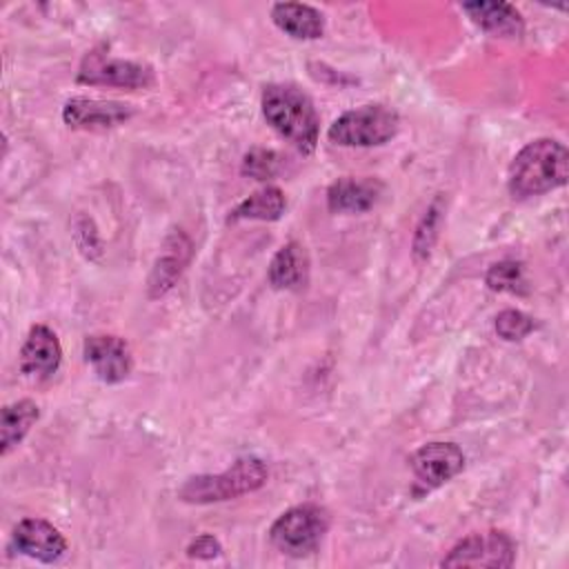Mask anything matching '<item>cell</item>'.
Segmentation results:
<instances>
[{
    "instance_id": "obj_1",
    "label": "cell",
    "mask_w": 569,
    "mask_h": 569,
    "mask_svg": "<svg viewBox=\"0 0 569 569\" xmlns=\"http://www.w3.org/2000/svg\"><path fill=\"white\" fill-rule=\"evenodd\" d=\"M569 153L567 147L551 138H538L525 144L509 164L507 187L518 200L542 196L567 180Z\"/></svg>"
},
{
    "instance_id": "obj_13",
    "label": "cell",
    "mask_w": 569,
    "mask_h": 569,
    "mask_svg": "<svg viewBox=\"0 0 569 569\" xmlns=\"http://www.w3.org/2000/svg\"><path fill=\"white\" fill-rule=\"evenodd\" d=\"M462 11L487 33L502 36V38H520L525 33V20L511 2L476 0V2H465Z\"/></svg>"
},
{
    "instance_id": "obj_14",
    "label": "cell",
    "mask_w": 569,
    "mask_h": 569,
    "mask_svg": "<svg viewBox=\"0 0 569 569\" xmlns=\"http://www.w3.org/2000/svg\"><path fill=\"white\" fill-rule=\"evenodd\" d=\"M382 191L373 178H340L327 189V207L333 213H362L371 209Z\"/></svg>"
},
{
    "instance_id": "obj_7",
    "label": "cell",
    "mask_w": 569,
    "mask_h": 569,
    "mask_svg": "<svg viewBox=\"0 0 569 569\" xmlns=\"http://www.w3.org/2000/svg\"><path fill=\"white\" fill-rule=\"evenodd\" d=\"M516 560V542L507 531L489 529L471 533L456 542L442 558V567H511Z\"/></svg>"
},
{
    "instance_id": "obj_21",
    "label": "cell",
    "mask_w": 569,
    "mask_h": 569,
    "mask_svg": "<svg viewBox=\"0 0 569 569\" xmlns=\"http://www.w3.org/2000/svg\"><path fill=\"white\" fill-rule=\"evenodd\" d=\"M280 169H282V158L271 149L253 147L242 158V173L256 180H271L280 173Z\"/></svg>"
},
{
    "instance_id": "obj_20",
    "label": "cell",
    "mask_w": 569,
    "mask_h": 569,
    "mask_svg": "<svg viewBox=\"0 0 569 569\" xmlns=\"http://www.w3.org/2000/svg\"><path fill=\"white\" fill-rule=\"evenodd\" d=\"M485 282L491 291H505V293H527L529 284L525 278V269L516 260H500L489 267Z\"/></svg>"
},
{
    "instance_id": "obj_18",
    "label": "cell",
    "mask_w": 569,
    "mask_h": 569,
    "mask_svg": "<svg viewBox=\"0 0 569 569\" xmlns=\"http://www.w3.org/2000/svg\"><path fill=\"white\" fill-rule=\"evenodd\" d=\"M287 207L280 187L267 184L244 198L229 216V220H278Z\"/></svg>"
},
{
    "instance_id": "obj_3",
    "label": "cell",
    "mask_w": 569,
    "mask_h": 569,
    "mask_svg": "<svg viewBox=\"0 0 569 569\" xmlns=\"http://www.w3.org/2000/svg\"><path fill=\"white\" fill-rule=\"evenodd\" d=\"M269 478L267 465L256 456L238 458L220 473H202L182 482L178 498L189 505H211L258 491Z\"/></svg>"
},
{
    "instance_id": "obj_25",
    "label": "cell",
    "mask_w": 569,
    "mask_h": 569,
    "mask_svg": "<svg viewBox=\"0 0 569 569\" xmlns=\"http://www.w3.org/2000/svg\"><path fill=\"white\" fill-rule=\"evenodd\" d=\"M220 551H222V547L211 533H202V536L193 538L187 547V556L189 558H200V560H211V558L220 556Z\"/></svg>"
},
{
    "instance_id": "obj_8",
    "label": "cell",
    "mask_w": 569,
    "mask_h": 569,
    "mask_svg": "<svg viewBox=\"0 0 569 569\" xmlns=\"http://www.w3.org/2000/svg\"><path fill=\"white\" fill-rule=\"evenodd\" d=\"M409 467L425 489H436L465 469V453L453 442H427L409 456Z\"/></svg>"
},
{
    "instance_id": "obj_5",
    "label": "cell",
    "mask_w": 569,
    "mask_h": 569,
    "mask_svg": "<svg viewBox=\"0 0 569 569\" xmlns=\"http://www.w3.org/2000/svg\"><path fill=\"white\" fill-rule=\"evenodd\" d=\"M400 129V116L387 104H365L333 120L327 138L340 147H378Z\"/></svg>"
},
{
    "instance_id": "obj_11",
    "label": "cell",
    "mask_w": 569,
    "mask_h": 569,
    "mask_svg": "<svg viewBox=\"0 0 569 569\" xmlns=\"http://www.w3.org/2000/svg\"><path fill=\"white\" fill-rule=\"evenodd\" d=\"M13 547L40 562H56L67 551L64 536L42 518H24L13 527Z\"/></svg>"
},
{
    "instance_id": "obj_22",
    "label": "cell",
    "mask_w": 569,
    "mask_h": 569,
    "mask_svg": "<svg viewBox=\"0 0 569 569\" xmlns=\"http://www.w3.org/2000/svg\"><path fill=\"white\" fill-rule=\"evenodd\" d=\"M438 229H440V207H438V200L425 211L418 229H416V236H413V256L418 260H425L429 258L431 253V247L438 238Z\"/></svg>"
},
{
    "instance_id": "obj_9",
    "label": "cell",
    "mask_w": 569,
    "mask_h": 569,
    "mask_svg": "<svg viewBox=\"0 0 569 569\" xmlns=\"http://www.w3.org/2000/svg\"><path fill=\"white\" fill-rule=\"evenodd\" d=\"M82 351H84L87 365H91L93 373L107 385L122 382L133 369L131 349L120 336H111V333L87 336Z\"/></svg>"
},
{
    "instance_id": "obj_2",
    "label": "cell",
    "mask_w": 569,
    "mask_h": 569,
    "mask_svg": "<svg viewBox=\"0 0 569 569\" xmlns=\"http://www.w3.org/2000/svg\"><path fill=\"white\" fill-rule=\"evenodd\" d=\"M264 120L298 151L313 153L320 118L313 100L296 84H269L260 98Z\"/></svg>"
},
{
    "instance_id": "obj_10",
    "label": "cell",
    "mask_w": 569,
    "mask_h": 569,
    "mask_svg": "<svg viewBox=\"0 0 569 569\" xmlns=\"http://www.w3.org/2000/svg\"><path fill=\"white\" fill-rule=\"evenodd\" d=\"M133 116V107L118 100L98 98H71L62 107V120L71 129L104 131L127 122Z\"/></svg>"
},
{
    "instance_id": "obj_23",
    "label": "cell",
    "mask_w": 569,
    "mask_h": 569,
    "mask_svg": "<svg viewBox=\"0 0 569 569\" xmlns=\"http://www.w3.org/2000/svg\"><path fill=\"white\" fill-rule=\"evenodd\" d=\"M536 329V322L531 316L518 311V309H505L496 316V333L502 340H522L525 336H529Z\"/></svg>"
},
{
    "instance_id": "obj_17",
    "label": "cell",
    "mask_w": 569,
    "mask_h": 569,
    "mask_svg": "<svg viewBox=\"0 0 569 569\" xmlns=\"http://www.w3.org/2000/svg\"><path fill=\"white\" fill-rule=\"evenodd\" d=\"M40 418V409L33 400L22 398L2 407L0 413V451L7 456L29 433L33 422Z\"/></svg>"
},
{
    "instance_id": "obj_12",
    "label": "cell",
    "mask_w": 569,
    "mask_h": 569,
    "mask_svg": "<svg viewBox=\"0 0 569 569\" xmlns=\"http://www.w3.org/2000/svg\"><path fill=\"white\" fill-rule=\"evenodd\" d=\"M62 362V347L58 336L44 327L33 325L20 349V369L31 378H49Z\"/></svg>"
},
{
    "instance_id": "obj_4",
    "label": "cell",
    "mask_w": 569,
    "mask_h": 569,
    "mask_svg": "<svg viewBox=\"0 0 569 569\" xmlns=\"http://www.w3.org/2000/svg\"><path fill=\"white\" fill-rule=\"evenodd\" d=\"M329 522L325 507L313 502L296 505L276 518L269 529V538L278 551L291 558H302L320 547L329 531Z\"/></svg>"
},
{
    "instance_id": "obj_24",
    "label": "cell",
    "mask_w": 569,
    "mask_h": 569,
    "mask_svg": "<svg viewBox=\"0 0 569 569\" xmlns=\"http://www.w3.org/2000/svg\"><path fill=\"white\" fill-rule=\"evenodd\" d=\"M73 236H76V242L84 238V242L78 244L84 256H89V258L100 256V251H102V249H100V238H98V231L93 229V224H91L89 218L80 216V218L73 222Z\"/></svg>"
},
{
    "instance_id": "obj_6",
    "label": "cell",
    "mask_w": 569,
    "mask_h": 569,
    "mask_svg": "<svg viewBox=\"0 0 569 569\" xmlns=\"http://www.w3.org/2000/svg\"><path fill=\"white\" fill-rule=\"evenodd\" d=\"M78 82L91 87H120V89H147L156 82V73L149 64L111 58L100 51H89L78 69Z\"/></svg>"
},
{
    "instance_id": "obj_15",
    "label": "cell",
    "mask_w": 569,
    "mask_h": 569,
    "mask_svg": "<svg viewBox=\"0 0 569 569\" xmlns=\"http://www.w3.org/2000/svg\"><path fill=\"white\" fill-rule=\"evenodd\" d=\"M273 24L296 40H318L325 33L322 13L302 2H276L271 7Z\"/></svg>"
},
{
    "instance_id": "obj_16",
    "label": "cell",
    "mask_w": 569,
    "mask_h": 569,
    "mask_svg": "<svg viewBox=\"0 0 569 569\" xmlns=\"http://www.w3.org/2000/svg\"><path fill=\"white\" fill-rule=\"evenodd\" d=\"M269 282L273 289L296 291L302 289L309 280V253L307 249L291 240L278 249L269 264Z\"/></svg>"
},
{
    "instance_id": "obj_19",
    "label": "cell",
    "mask_w": 569,
    "mask_h": 569,
    "mask_svg": "<svg viewBox=\"0 0 569 569\" xmlns=\"http://www.w3.org/2000/svg\"><path fill=\"white\" fill-rule=\"evenodd\" d=\"M178 240H180V236L176 238V244L171 247V251L162 253L156 260V264H153V271L149 276V293H151V298H158V296L167 293L176 284V280L180 278V273H182V269L187 264L191 244L187 242L184 247H180Z\"/></svg>"
}]
</instances>
